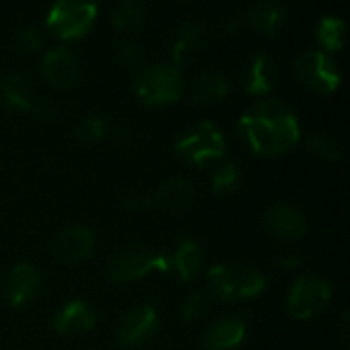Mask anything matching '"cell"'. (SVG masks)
<instances>
[{
    "label": "cell",
    "mask_w": 350,
    "mask_h": 350,
    "mask_svg": "<svg viewBox=\"0 0 350 350\" xmlns=\"http://www.w3.org/2000/svg\"><path fill=\"white\" fill-rule=\"evenodd\" d=\"M240 183H242V172L234 162H221L213 170L211 185L215 193H232L240 187Z\"/></svg>",
    "instance_id": "27"
},
{
    "label": "cell",
    "mask_w": 350,
    "mask_h": 350,
    "mask_svg": "<svg viewBox=\"0 0 350 350\" xmlns=\"http://www.w3.org/2000/svg\"><path fill=\"white\" fill-rule=\"evenodd\" d=\"M117 59L129 68L137 66L142 62V47L133 41H123L119 47H117Z\"/></svg>",
    "instance_id": "31"
},
{
    "label": "cell",
    "mask_w": 350,
    "mask_h": 350,
    "mask_svg": "<svg viewBox=\"0 0 350 350\" xmlns=\"http://www.w3.org/2000/svg\"><path fill=\"white\" fill-rule=\"evenodd\" d=\"M277 265L279 267H285V269H295L299 265V258L297 256H279L277 258Z\"/></svg>",
    "instance_id": "33"
},
{
    "label": "cell",
    "mask_w": 350,
    "mask_h": 350,
    "mask_svg": "<svg viewBox=\"0 0 350 350\" xmlns=\"http://www.w3.org/2000/svg\"><path fill=\"white\" fill-rule=\"evenodd\" d=\"M285 16H287V6L283 2H273V0L256 2L246 10V21L254 29H258L267 35L277 33L281 29V25L285 23Z\"/></svg>",
    "instance_id": "19"
},
{
    "label": "cell",
    "mask_w": 350,
    "mask_h": 350,
    "mask_svg": "<svg viewBox=\"0 0 350 350\" xmlns=\"http://www.w3.org/2000/svg\"><path fill=\"white\" fill-rule=\"evenodd\" d=\"M306 146H308L310 152H314V154H318L320 158H326V160H338L340 154H342L340 139L334 133L326 131V129L310 133L308 139H306Z\"/></svg>",
    "instance_id": "24"
},
{
    "label": "cell",
    "mask_w": 350,
    "mask_h": 350,
    "mask_svg": "<svg viewBox=\"0 0 350 350\" xmlns=\"http://www.w3.org/2000/svg\"><path fill=\"white\" fill-rule=\"evenodd\" d=\"M12 47L16 51H35L41 47L43 43V37H41V31L35 29V27H23V29H16L12 33V39H10Z\"/></svg>",
    "instance_id": "29"
},
{
    "label": "cell",
    "mask_w": 350,
    "mask_h": 350,
    "mask_svg": "<svg viewBox=\"0 0 350 350\" xmlns=\"http://www.w3.org/2000/svg\"><path fill=\"white\" fill-rule=\"evenodd\" d=\"M267 230L281 240H299L306 234V217L304 213L289 203H275L265 211Z\"/></svg>",
    "instance_id": "12"
},
{
    "label": "cell",
    "mask_w": 350,
    "mask_h": 350,
    "mask_svg": "<svg viewBox=\"0 0 350 350\" xmlns=\"http://www.w3.org/2000/svg\"><path fill=\"white\" fill-rule=\"evenodd\" d=\"M201 248L197 246V242L193 240H180L178 248L170 254V269H176V273L180 275V279H191L199 273L201 269Z\"/></svg>",
    "instance_id": "21"
},
{
    "label": "cell",
    "mask_w": 350,
    "mask_h": 350,
    "mask_svg": "<svg viewBox=\"0 0 350 350\" xmlns=\"http://www.w3.org/2000/svg\"><path fill=\"white\" fill-rule=\"evenodd\" d=\"M209 295H215L224 301H236L258 295L267 279L258 269L242 265H217L207 273Z\"/></svg>",
    "instance_id": "2"
},
{
    "label": "cell",
    "mask_w": 350,
    "mask_h": 350,
    "mask_svg": "<svg viewBox=\"0 0 350 350\" xmlns=\"http://www.w3.org/2000/svg\"><path fill=\"white\" fill-rule=\"evenodd\" d=\"M277 80V66L275 59L265 53L258 51L250 57L246 70H244V86L248 92L252 94H265L275 86Z\"/></svg>",
    "instance_id": "16"
},
{
    "label": "cell",
    "mask_w": 350,
    "mask_h": 350,
    "mask_svg": "<svg viewBox=\"0 0 350 350\" xmlns=\"http://www.w3.org/2000/svg\"><path fill=\"white\" fill-rule=\"evenodd\" d=\"M96 316L92 312V308L86 301H70L66 304L59 314L53 320V328L62 334H78V332H86L94 326Z\"/></svg>",
    "instance_id": "17"
},
{
    "label": "cell",
    "mask_w": 350,
    "mask_h": 350,
    "mask_svg": "<svg viewBox=\"0 0 350 350\" xmlns=\"http://www.w3.org/2000/svg\"><path fill=\"white\" fill-rule=\"evenodd\" d=\"M41 74L49 84L57 88H70L80 76L78 57L64 45L51 47L41 55Z\"/></svg>",
    "instance_id": "10"
},
{
    "label": "cell",
    "mask_w": 350,
    "mask_h": 350,
    "mask_svg": "<svg viewBox=\"0 0 350 350\" xmlns=\"http://www.w3.org/2000/svg\"><path fill=\"white\" fill-rule=\"evenodd\" d=\"M158 328V312L150 304H142L131 308L119 322L117 338L123 345H135L146 338H150Z\"/></svg>",
    "instance_id": "11"
},
{
    "label": "cell",
    "mask_w": 350,
    "mask_h": 350,
    "mask_svg": "<svg viewBox=\"0 0 350 350\" xmlns=\"http://www.w3.org/2000/svg\"><path fill=\"white\" fill-rule=\"evenodd\" d=\"M209 299H211L209 291H203V289L193 291V293L183 301V320L189 322V324L199 322V320L207 314V310H209Z\"/></svg>",
    "instance_id": "28"
},
{
    "label": "cell",
    "mask_w": 350,
    "mask_h": 350,
    "mask_svg": "<svg viewBox=\"0 0 350 350\" xmlns=\"http://www.w3.org/2000/svg\"><path fill=\"white\" fill-rule=\"evenodd\" d=\"M244 142L258 154L277 156L299 142V121L289 105L277 98L258 100L244 111L238 123Z\"/></svg>",
    "instance_id": "1"
},
{
    "label": "cell",
    "mask_w": 350,
    "mask_h": 350,
    "mask_svg": "<svg viewBox=\"0 0 350 350\" xmlns=\"http://www.w3.org/2000/svg\"><path fill=\"white\" fill-rule=\"evenodd\" d=\"M330 295L332 289L328 281L318 277H299L289 289L287 310L291 312V316L306 320L320 314L328 306Z\"/></svg>",
    "instance_id": "8"
},
{
    "label": "cell",
    "mask_w": 350,
    "mask_h": 350,
    "mask_svg": "<svg viewBox=\"0 0 350 350\" xmlns=\"http://www.w3.org/2000/svg\"><path fill=\"white\" fill-rule=\"evenodd\" d=\"M154 203V197L152 193L144 191V189H131L127 191L123 197H121V205L127 209V211H135V209H146L148 205Z\"/></svg>",
    "instance_id": "30"
},
{
    "label": "cell",
    "mask_w": 350,
    "mask_h": 350,
    "mask_svg": "<svg viewBox=\"0 0 350 350\" xmlns=\"http://www.w3.org/2000/svg\"><path fill=\"white\" fill-rule=\"evenodd\" d=\"M105 131H107V121L100 115H88V117H82L70 129V135L78 144H94L105 135Z\"/></svg>",
    "instance_id": "25"
},
{
    "label": "cell",
    "mask_w": 350,
    "mask_h": 350,
    "mask_svg": "<svg viewBox=\"0 0 350 350\" xmlns=\"http://www.w3.org/2000/svg\"><path fill=\"white\" fill-rule=\"evenodd\" d=\"M295 78L318 92H332L340 84V70L334 57L322 49H308L293 62Z\"/></svg>",
    "instance_id": "5"
},
{
    "label": "cell",
    "mask_w": 350,
    "mask_h": 350,
    "mask_svg": "<svg viewBox=\"0 0 350 350\" xmlns=\"http://www.w3.org/2000/svg\"><path fill=\"white\" fill-rule=\"evenodd\" d=\"M113 135H115V142L119 146H123V148H135V144H137L135 129H131L127 125H117L115 131H113Z\"/></svg>",
    "instance_id": "32"
},
{
    "label": "cell",
    "mask_w": 350,
    "mask_h": 350,
    "mask_svg": "<svg viewBox=\"0 0 350 350\" xmlns=\"http://www.w3.org/2000/svg\"><path fill=\"white\" fill-rule=\"evenodd\" d=\"M230 90V80L224 72L219 70H205L193 88V98L197 103H211L221 98Z\"/></svg>",
    "instance_id": "22"
},
{
    "label": "cell",
    "mask_w": 350,
    "mask_h": 350,
    "mask_svg": "<svg viewBox=\"0 0 350 350\" xmlns=\"http://www.w3.org/2000/svg\"><path fill=\"white\" fill-rule=\"evenodd\" d=\"M320 43L328 49H340L347 39V23L340 16H322L316 27Z\"/></svg>",
    "instance_id": "23"
},
{
    "label": "cell",
    "mask_w": 350,
    "mask_h": 350,
    "mask_svg": "<svg viewBox=\"0 0 350 350\" xmlns=\"http://www.w3.org/2000/svg\"><path fill=\"white\" fill-rule=\"evenodd\" d=\"M246 336V324L242 318H221L215 320L203 334V347L209 350L236 349Z\"/></svg>",
    "instance_id": "13"
},
{
    "label": "cell",
    "mask_w": 350,
    "mask_h": 350,
    "mask_svg": "<svg viewBox=\"0 0 350 350\" xmlns=\"http://www.w3.org/2000/svg\"><path fill=\"white\" fill-rule=\"evenodd\" d=\"M92 250H94V232L82 224H70L62 228L51 242L53 256L66 265H78L80 260L90 256Z\"/></svg>",
    "instance_id": "9"
},
{
    "label": "cell",
    "mask_w": 350,
    "mask_h": 350,
    "mask_svg": "<svg viewBox=\"0 0 350 350\" xmlns=\"http://www.w3.org/2000/svg\"><path fill=\"white\" fill-rule=\"evenodd\" d=\"M146 16V4L139 0H123L113 8L111 21L119 29H131L139 25Z\"/></svg>",
    "instance_id": "26"
},
{
    "label": "cell",
    "mask_w": 350,
    "mask_h": 350,
    "mask_svg": "<svg viewBox=\"0 0 350 350\" xmlns=\"http://www.w3.org/2000/svg\"><path fill=\"white\" fill-rule=\"evenodd\" d=\"M203 37H205V31L197 21H183L176 27L174 43H172V59H174V64L189 62L197 53V49L201 47Z\"/></svg>",
    "instance_id": "20"
},
{
    "label": "cell",
    "mask_w": 350,
    "mask_h": 350,
    "mask_svg": "<svg viewBox=\"0 0 350 350\" xmlns=\"http://www.w3.org/2000/svg\"><path fill=\"white\" fill-rule=\"evenodd\" d=\"M152 197L158 203V207H162L164 211L180 213V211H185L193 203V199H195V187H193L191 180L180 178V176H174V178L164 180L156 189V193Z\"/></svg>",
    "instance_id": "15"
},
{
    "label": "cell",
    "mask_w": 350,
    "mask_h": 350,
    "mask_svg": "<svg viewBox=\"0 0 350 350\" xmlns=\"http://www.w3.org/2000/svg\"><path fill=\"white\" fill-rule=\"evenodd\" d=\"M174 150L187 162L203 166L207 160L221 158L226 154V137L213 121H199L176 139Z\"/></svg>",
    "instance_id": "4"
},
{
    "label": "cell",
    "mask_w": 350,
    "mask_h": 350,
    "mask_svg": "<svg viewBox=\"0 0 350 350\" xmlns=\"http://www.w3.org/2000/svg\"><path fill=\"white\" fill-rule=\"evenodd\" d=\"M133 90L144 103L162 105V103L178 100L185 90V82L178 66L154 64L137 72L133 80Z\"/></svg>",
    "instance_id": "3"
},
{
    "label": "cell",
    "mask_w": 350,
    "mask_h": 350,
    "mask_svg": "<svg viewBox=\"0 0 350 350\" xmlns=\"http://www.w3.org/2000/svg\"><path fill=\"white\" fill-rule=\"evenodd\" d=\"M39 289V273L29 262H18L6 277V299L10 306L27 304Z\"/></svg>",
    "instance_id": "14"
},
{
    "label": "cell",
    "mask_w": 350,
    "mask_h": 350,
    "mask_svg": "<svg viewBox=\"0 0 350 350\" xmlns=\"http://www.w3.org/2000/svg\"><path fill=\"white\" fill-rule=\"evenodd\" d=\"M96 4L82 0L55 2L47 12V27L62 39L82 37L96 18Z\"/></svg>",
    "instance_id": "7"
},
{
    "label": "cell",
    "mask_w": 350,
    "mask_h": 350,
    "mask_svg": "<svg viewBox=\"0 0 350 350\" xmlns=\"http://www.w3.org/2000/svg\"><path fill=\"white\" fill-rule=\"evenodd\" d=\"M0 100L16 111H31L37 107L27 78L16 72H10L0 78Z\"/></svg>",
    "instance_id": "18"
},
{
    "label": "cell",
    "mask_w": 350,
    "mask_h": 350,
    "mask_svg": "<svg viewBox=\"0 0 350 350\" xmlns=\"http://www.w3.org/2000/svg\"><path fill=\"white\" fill-rule=\"evenodd\" d=\"M154 269L168 271L170 256L156 254L146 246H127L113 254L107 273L113 281H133L148 275Z\"/></svg>",
    "instance_id": "6"
}]
</instances>
